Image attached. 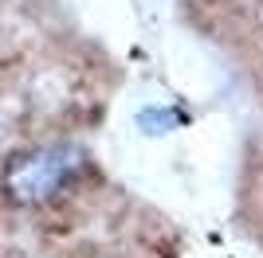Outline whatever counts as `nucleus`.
I'll return each instance as SVG.
<instances>
[{"label":"nucleus","mask_w":263,"mask_h":258,"mask_svg":"<svg viewBox=\"0 0 263 258\" xmlns=\"http://www.w3.org/2000/svg\"><path fill=\"white\" fill-rule=\"evenodd\" d=\"M189 20L204 32L263 102V0H185Z\"/></svg>","instance_id":"f257e3e1"},{"label":"nucleus","mask_w":263,"mask_h":258,"mask_svg":"<svg viewBox=\"0 0 263 258\" xmlns=\"http://www.w3.org/2000/svg\"><path fill=\"white\" fill-rule=\"evenodd\" d=\"M236 219L243 235L263 247V137H255L243 157L240 188H236Z\"/></svg>","instance_id":"f03ea898"}]
</instances>
